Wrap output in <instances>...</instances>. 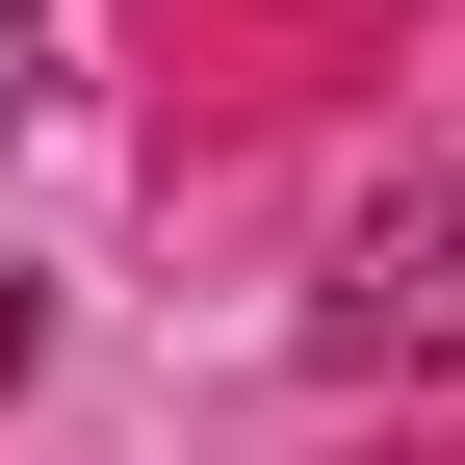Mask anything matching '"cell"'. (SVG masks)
<instances>
[{"label":"cell","mask_w":465,"mask_h":465,"mask_svg":"<svg viewBox=\"0 0 465 465\" xmlns=\"http://www.w3.org/2000/svg\"><path fill=\"white\" fill-rule=\"evenodd\" d=\"M311 362H336V388H414V362H465V182H440V207H388L362 259H336Z\"/></svg>","instance_id":"6da1fadb"},{"label":"cell","mask_w":465,"mask_h":465,"mask_svg":"<svg viewBox=\"0 0 465 465\" xmlns=\"http://www.w3.org/2000/svg\"><path fill=\"white\" fill-rule=\"evenodd\" d=\"M0 388H26V259H0Z\"/></svg>","instance_id":"7a4b0ae2"},{"label":"cell","mask_w":465,"mask_h":465,"mask_svg":"<svg viewBox=\"0 0 465 465\" xmlns=\"http://www.w3.org/2000/svg\"><path fill=\"white\" fill-rule=\"evenodd\" d=\"M0 104H26V0H0Z\"/></svg>","instance_id":"3957f363"}]
</instances>
